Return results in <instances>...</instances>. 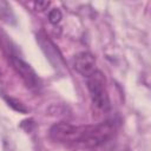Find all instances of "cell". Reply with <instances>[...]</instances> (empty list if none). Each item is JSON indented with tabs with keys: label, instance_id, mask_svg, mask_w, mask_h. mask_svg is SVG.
<instances>
[{
	"label": "cell",
	"instance_id": "obj_4",
	"mask_svg": "<svg viewBox=\"0 0 151 151\" xmlns=\"http://www.w3.org/2000/svg\"><path fill=\"white\" fill-rule=\"evenodd\" d=\"M73 67L79 74L84 77H88L94 70H97L96 58L90 52H86V51L79 52L73 58Z\"/></svg>",
	"mask_w": 151,
	"mask_h": 151
},
{
	"label": "cell",
	"instance_id": "obj_3",
	"mask_svg": "<svg viewBox=\"0 0 151 151\" xmlns=\"http://www.w3.org/2000/svg\"><path fill=\"white\" fill-rule=\"evenodd\" d=\"M8 58L11 60L14 70L20 74V77L27 84V86H29L31 88H38L40 84H39L38 76L35 74L33 68L27 63H25L22 59H20L19 57H17L14 54H9Z\"/></svg>",
	"mask_w": 151,
	"mask_h": 151
},
{
	"label": "cell",
	"instance_id": "obj_2",
	"mask_svg": "<svg viewBox=\"0 0 151 151\" xmlns=\"http://www.w3.org/2000/svg\"><path fill=\"white\" fill-rule=\"evenodd\" d=\"M86 85L92 105L100 112H107L111 109V103L104 73L99 70H94L88 77H86Z\"/></svg>",
	"mask_w": 151,
	"mask_h": 151
},
{
	"label": "cell",
	"instance_id": "obj_5",
	"mask_svg": "<svg viewBox=\"0 0 151 151\" xmlns=\"http://www.w3.org/2000/svg\"><path fill=\"white\" fill-rule=\"evenodd\" d=\"M47 17H48V21H50L51 24L57 25V24L60 22L61 18H63V14H61V12H60L59 8H53V9H51V11L48 12V15H47Z\"/></svg>",
	"mask_w": 151,
	"mask_h": 151
},
{
	"label": "cell",
	"instance_id": "obj_6",
	"mask_svg": "<svg viewBox=\"0 0 151 151\" xmlns=\"http://www.w3.org/2000/svg\"><path fill=\"white\" fill-rule=\"evenodd\" d=\"M50 5H51L50 1H35V2H34V7H35V9L39 11V12H42V11L47 9V8L50 7Z\"/></svg>",
	"mask_w": 151,
	"mask_h": 151
},
{
	"label": "cell",
	"instance_id": "obj_1",
	"mask_svg": "<svg viewBox=\"0 0 151 151\" xmlns=\"http://www.w3.org/2000/svg\"><path fill=\"white\" fill-rule=\"evenodd\" d=\"M116 133L113 122L106 120L93 125H73L60 122L51 126L50 137L60 144L96 149L109 142Z\"/></svg>",
	"mask_w": 151,
	"mask_h": 151
}]
</instances>
